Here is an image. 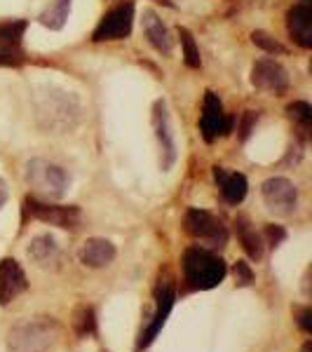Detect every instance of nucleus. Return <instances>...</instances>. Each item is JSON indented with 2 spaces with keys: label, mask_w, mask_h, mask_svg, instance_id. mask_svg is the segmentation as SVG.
<instances>
[{
  "label": "nucleus",
  "mask_w": 312,
  "mask_h": 352,
  "mask_svg": "<svg viewBox=\"0 0 312 352\" xmlns=\"http://www.w3.org/2000/svg\"><path fill=\"white\" fill-rule=\"evenodd\" d=\"M33 106H36V118L41 122V127L54 134L71 132L80 122L82 116L78 96L56 87L41 89V92L33 96Z\"/></svg>",
  "instance_id": "f257e3e1"
},
{
  "label": "nucleus",
  "mask_w": 312,
  "mask_h": 352,
  "mask_svg": "<svg viewBox=\"0 0 312 352\" xmlns=\"http://www.w3.org/2000/svg\"><path fill=\"white\" fill-rule=\"evenodd\" d=\"M61 336V324L54 317H28L10 329L8 352H49Z\"/></svg>",
  "instance_id": "f03ea898"
},
{
  "label": "nucleus",
  "mask_w": 312,
  "mask_h": 352,
  "mask_svg": "<svg viewBox=\"0 0 312 352\" xmlns=\"http://www.w3.org/2000/svg\"><path fill=\"white\" fill-rule=\"evenodd\" d=\"M183 282L192 292H209V289L219 287L228 275L225 261L216 256L212 249L190 247L183 254Z\"/></svg>",
  "instance_id": "7ed1b4c3"
},
{
  "label": "nucleus",
  "mask_w": 312,
  "mask_h": 352,
  "mask_svg": "<svg viewBox=\"0 0 312 352\" xmlns=\"http://www.w3.org/2000/svg\"><path fill=\"white\" fill-rule=\"evenodd\" d=\"M26 184L33 190V197L45 202H56L66 195L71 176L59 164L36 157V160L26 164Z\"/></svg>",
  "instance_id": "20e7f679"
},
{
  "label": "nucleus",
  "mask_w": 312,
  "mask_h": 352,
  "mask_svg": "<svg viewBox=\"0 0 312 352\" xmlns=\"http://www.w3.org/2000/svg\"><path fill=\"white\" fill-rule=\"evenodd\" d=\"M174 300H177V280L167 268L160 270V277H157L155 285V312L151 317V324L146 327V331H141L139 343H136V350H146L153 345V340L157 338V333L162 331V327L167 324V317L172 315Z\"/></svg>",
  "instance_id": "39448f33"
},
{
  "label": "nucleus",
  "mask_w": 312,
  "mask_h": 352,
  "mask_svg": "<svg viewBox=\"0 0 312 352\" xmlns=\"http://www.w3.org/2000/svg\"><path fill=\"white\" fill-rule=\"evenodd\" d=\"M183 228L192 240L204 242L209 249H221L228 242V228L223 226V221L214 217L212 212H204V209H188L183 219Z\"/></svg>",
  "instance_id": "423d86ee"
},
{
  "label": "nucleus",
  "mask_w": 312,
  "mask_h": 352,
  "mask_svg": "<svg viewBox=\"0 0 312 352\" xmlns=\"http://www.w3.org/2000/svg\"><path fill=\"white\" fill-rule=\"evenodd\" d=\"M24 212L26 217L43 221L47 226H56L61 230H76L82 221L80 209L73 207V204H54V202L38 200V197H26Z\"/></svg>",
  "instance_id": "0eeeda50"
},
{
  "label": "nucleus",
  "mask_w": 312,
  "mask_h": 352,
  "mask_svg": "<svg viewBox=\"0 0 312 352\" xmlns=\"http://www.w3.org/2000/svg\"><path fill=\"white\" fill-rule=\"evenodd\" d=\"M132 26H134V5L122 3V5H118V8H113L111 12L104 14V19L94 28L92 41L94 43L124 41V38H129V33H132Z\"/></svg>",
  "instance_id": "6e6552de"
},
{
  "label": "nucleus",
  "mask_w": 312,
  "mask_h": 352,
  "mask_svg": "<svg viewBox=\"0 0 312 352\" xmlns=\"http://www.w3.org/2000/svg\"><path fill=\"white\" fill-rule=\"evenodd\" d=\"M232 129V118L223 111L219 94L207 92L204 94V104H202V116H200V134L207 144H214L221 136L230 134Z\"/></svg>",
  "instance_id": "1a4fd4ad"
},
{
  "label": "nucleus",
  "mask_w": 312,
  "mask_h": 352,
  "mask_svg": "<svg viewBox=\"0 0 312 352\" xmlns=\"http://www.w3.org/2000/svg\"><path fill=\"white\" fill-rule=\"evenodd\" d=\"M260 192H263V202L268 204L270 212L282 214V217H289V214L296 212L298 188L285 176H272V179L263 181Z\"/></svg>",
  "instance_id": "9d476101"
},
{
  "label": "nucleus",
  "mask_w": 312,
  "mask_h": 352,
  "mask_svg": "<svg viewBox=\"0 0 312 352\" xmlns=\"http://www.w3.org/2000/svg\"><path fill=\"white\" fill-rule=\"evenodd\" d=\"M153 129H155L157 146H160V167L162 172H169L177 162V139H174L172 120H169L164 99H157L153 104Z\"/></svg>",
  "instance_id": "9b49d317"
},
{
  "label": "nucleus",
  "mask_w": 312,
  "mask_h": 352,
  "mask_svg": "<svg viewBox=\"0 0 312 352\" xmlns=\"http://www.w3.org/2000/svg\"><path fill=\"white\" fill-rule=\"evenodd\" d=\"M24 19L0 21V66H21L26 59L24 54Z\"/></svg>",
  "instance_id": "f8f14e48"
},
{
  "label": "nucleus",
  "mask_w": 312,
  "mask_h": 352,
  "mask_svg": "<svg viewBox=\"0 0 312 352\" xmlns=\"http://www.w3.org/2000/svg\"><path fill=\"white\" fill-rule=\"evenodd\" d=\"M252 85L272 96H285L289 89L287 68L275 59H258L252 66Z\"/></svg>",
  "instance_id": "ddd939ff"
},
{
  "label": "nucleus",
  "mask_w": 312,
  "mask_h": 352,
  "mask_svg": "<svg viewBox=\"0 0 312 352\" xmlns=\"http://www.w3.org/2000/svg\"><path fill=\"white\" fill-rule=\"evenodd\" d=\"M28 289L26 272L14 258L0 261V305H10Z\"/></svg>",
  "instance_id": "4468645a"
},
{
  "label": "nucleus",
  "mask_w": 312,
  "mask_h": 352,
  "mask_svg": "<svg viewBox=\"0 0 312 352\" xmlns=\"http://www.w3.org/2000/svg\"><path fill=\"white\" fill-rule=\"evenodd\" d=\"M28 258L43 270H56L59 268V261H61V249H59V242H56L54 235L49 232H41L36 235L31 242H28V249H26Z\"/></svg>",
  "instance_id": "2eb2a0df"
},
{
  "label": "nucleus",
  "mask_w": 312,
  "mask_h": 352,
  "mask_svg": "<svg viewBox=\"0 0 312 352\" xmlns=\"http://www.w3.org/2000/svg\"><path fill=\"white\" fill-rule=\"evenodd\" d=\"M287 28L291 41L303 50L312 47V8L308 3H298L289 10Z\"/></svg>",
  "instance_id": "dca6fc26"
},
{
  "label": "nucleus",
  "mask_w": 312,
  "mask_h": 352,
  "mask_svg": "<svg viewBox=\"0 0 312 352\" xmlns=\"http://www.w3.org/2000/svg\"><path fill=\"white\" fill-rule=\"evenodd\" d=\"M115 244L111 240H104V237H92L80 247L78 252V258H80L82 265L87 268H106L109 263H113L115 258Z\"/></svg>",
  "instance_id": "f3484780"
},
{
  "label": "nucleus",
  "mask_w": 312,
  "mask_h": 352,
  "mask_svg": "<svg viewBox=\"0 0 312 352\" xmlns=\"http://www.w3.org/2000/svg\"><path fill=\"white\" fill-rule=\"evenodd\" d=\"M214 179H216L221 195L228 204H240L247 197V176L240 172H228L225 167H214Z\"/></svg>",
  "instance_id": "a211bd4d"
},
{
  "label": "nucleus",
  "mask_w": 312,
  "mask_h": 352,
  "mask_svg": "<svg viewBox=\"0 0 312 352\" xmlns=\"http://www.w3.org/2000/svg\"><path fill=\"white\" fill-rule=\"evenodd\" d=\"M144 33L148 38V43L157 50L160 54L169 56L174 50V41L169 36L167 26L162 24V19L153 10H144Z\"/></svg>",
  "instance_id": "6ab92c4d"
},
{
  "label": "nucleus",
  "mask_w": 312,
  "mask_h": 352,
  "mask_svg": "<svg viewBox=\"0 0 312 352\" xmlns=\"http://www.w3.org/2000/svg\"><path fill=\"white\" fill-rule=\"evenodd\" d=\"M235 232L237 240H240L242 249L247 252V256L252 261H260L263 258V235L249 223L247 217H237L235 219Z\"/></svg>",
  "instance_id": "aec40b11"
},
{
  "label": "nucleus",
  "mask_w": 312,
  "mask_h": 352,
  "mask_svg": "<svg viewBox=\"0 0 312 352\" xmlns=\"http://www.w3.org/2000/svg\"><path fill=\"white\" fill-rule=\"evenodd\" d=\"M71 5H73V0H54V3L38 16V21H41L45 28H49V31H61L68 21V14H71Z\"/></svg>",
  "instance_id": "412c9836"
},
{
  "label": "nucleus",
  "mask_w": 312,
  "mask_h": 352,
  "mask_svg": "<svg viewBox=\"0 0 312 352\" xmlns=\"http://www.w3.org/2000/svg\"><path fill=\"white\" fill-rule=\"evenodd\" d=\"M73 331L78 338H89L96 333V312L92 305H78L73 310Z\"/></svg>",
  "instance_id": "4be33fe9"
},
{
  "label": "nucleus",
  "mask_w": 312,
  "mask_h": 352,
  "mask_svg": "<svg viewBox=\"0 0 312 352\" xmlns=\"http://www.w3.org/2000/svg\"><path fill=\"white\" fill-rule=\"evenodd\" d=\"M179 38H181V50H183V61L186 66L190 68H200L202 66V56H200V47H197L195 38L188 28H179Z\"/></svg>",
  "instance_id": "5701e85b"
},
{
  "label": "nucleus",
  "mask_w": 312,
  "mask_h": 352,
  "mask_svg": "<svg viewBox=\"0 0 312 352\" xmlns=\"http://www.w3.org/2000/svg\"><path fill=\"white\" fill-rule=\"evenodd\" d=\"M289 118H291L293 122L300 127V132H310L312 127V106L308 101H293V104H289Z\"/></svg>",
  "instance_id": "b1692460"
},
{
  "label": "nucleus",
  "mask_w": 312,
  "mask_h": 352,
  "mask_svg": "<svg viewBox=\"0 0 312 352\" xmlns=\"http://www.w3.org/2000/svg\"><path fill=\"white\" fill-rule=\"evenodd\" d=\"M252 43L256 45V47L265 50L268 54H285V47H282V45L265 31H254L252 33Z\"/></svg>",
  "instance_id": "393cba45"
},
{
  "label": "nucleus",
  "mask_w": 312,
  "mask_h": 352,
  "mask_svg": "<svg viewBox=\"0 0 312 352\" xmlns=\"http://www.w3.org/2000/svg\"><path fill=\"white\" fill-rule=\"evenodd\" d=\"M232 275H235V285L237 287H249L254 282V272L249 268V263L245 261H237L235 268H232Z\"/></svg>",
  "instance_id": "a878e982"
},
{
  "label": "nucleus",
  "mask_w": 312,
  "mask_h": 352,
  "mask_svg": "<svg viewBox=\"0 0 312 352\" xmlns=\"http://www.w3.org/2000/svg\"><path fill=\"white\" fill-rule=\"evenodd\" d=\"M265 240H268L270 247H280L282 242L287 240V230L282 228V226H275V223H268L265 226Z\"/></svg>",
  "instance_id": "bb28decb"
},
{
  "label": "nucleus",
  "mask_w": 312,
  "mask_h": 352,
  "mask_svg": "<svg viewBox=\"0 0 312 352\" xmlns=\"http://www.w3.org/2000/svg\"><path fill=\"white\" fill-rule=\"evenodd\" d=\"M256 120H258V113L245 111V116H242V124H240V139L242 141L249 139V134H252V129H254V124H256Z\"/></svg>",
  "instance_id": "cd10ccee"
},
{
  "label": "nucleus",
  "mask_w": 312,
  "mask_h": 352,
  "mask_svg": "<svg viewBox=\"0 0 312 352\" xmlns=\"http://www.w3.org/2000/svg\"><path fill=\"white\" fill-rule=\"evenodd\" d=\"M310 320H312V310L310 308H303V310L298 312V327L303 329L305 333L312 331V322Z\"/></svg>",
  "instance_id": "c85d7f7f"
},
{
  "label": "nucleus",
  "mask_w": 312,
  "mask_h": 352,
  "mask_svg": "<svg viewBox=\"0 0 312 352\" xmlns=\"http://www.w3.org/2000/svg\"><path fill=\"white\" fill-rule=\"evenodd\" d=\"M10 192H8V184L3 181V176H0V209L5 207V202H8Z\"/></svg>",
  "instance_id": "c756f323"
},
{
  "label": "nucleus",
  "mask_w": 312,
  "mask_h": 352,
  "mask_svg": "<svg viewBox=\"0 0 312 352\" xmlns=\"http://www.w3.org/2000/svg\"><path fill=\"white\" fill-rule=\"evenodd\" d=\"M303 3H308V0H303Z\"/></svg>",
  "instance_id": "7c9ffc66"
}]
</instances>
